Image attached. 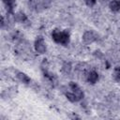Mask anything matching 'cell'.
Listing matches in <instances>:
<instances>
[{
  "instance_id": "obj_3",
  "label": "cell",
  "mask_w": 120,
  "mask_h": 120,
  "mask_svg": "<svg viewBox=\"0 0 120 120\" xmlns=\"http://www.w3.org/2000/svg\"><path fill=\"white\" fill-rule=\"evenodd\" d=\"M35 49L39 53L45 52V51H46V45H45L44 39L41 37H38L36 39V41H35Z\"/></svg>"
},
{
  "instance_id": "obj_7",
  "label": "cell",
  "mask_w": 120,
  "mask_h": 120,
  "mask_svg": "<svg viewBox=\"0 0 120 120\" xmlns=\"http://www.w3.org/2000/svg\"><path fill=\"white\" fill-rule=\"evenodd\" d=\"M110 8L112 11H118L120 9V2L117 0H113L110 3Z\"/></svg>"
},
{
  "instance_id": "obj_13",
  "label": "cell",
  "mask_w": 120,
  "mask_h": 120,
  "mask_svg": "<svg viewBox=\"0 0 120 120\" xmlns=\"http://www.w3.org/2000/svg\"><path fill=\"white\" fill-rule=\"evenodd\" d=\"M96 3V0H86V4L88 6H93Z\"/></svg>"
},
{
  "instance_id": "obj_4",
  "label": "cell",
  "mask_w": 120,
  "mask_h": 120,
  "mask_svg": "<svg viewBox=\"0 0 120 120\" xmlns=\"http://www.w3.org/2000/svg\"><path fill=\"white\" fill-rule=\"evenodd\" d=\"M82 39H83L84 42H86V43H91V42H93V41H95V40L97 39V36H96V34H95L94 32H92V31H87V32L84 33V35H83V37H82Z\"/></svg>"
},
{
  "instance_id": "obj_8",
  "label": "cell",
  "mask_w": 120,
  "mask_h": 120,
  "mask_svg": "<svg viewBox=\"0 0 120 120\" xmlns=\"http://www.w3.org/2000/svg\"><path fill=\"white\" fill-rule=\"evenodd\" d=\"M3 2L6 4V6H7L8 11L11 12L12 9H13V7H14V5H15V0H3Z\"/></svg>"
},
{
  "instance_id": "obj_5",
  "label": "cell",
  "mask_w": 120,
  "mask_h": 120,
  "mask_svg": "<svg viewBox=\"0 0 120 120\" xmlns=\"http://www.w3.org/2000/svg\"><path fill=\"white\" fill-rule=\"evenodd\" d=\"M87 79H88V82H89L95 83V82L98 81V74L96 71H91V72L88 74Z\"/></svg>"
},
{
  "instance_id": "obj_6",
  "label": "cell",
  "mask_w": 120,
  "mask_h": 120,
  "mask_svg": "<svg viewBox=\"0 0 120 120\" xmlns=\"http://www.w3.org/2000/svg\"><path fill=\"white\" fill-rule=\"evenodd\" d=\"M17 77H18V79H19L21 82H24V83H28V82H30V78H29L26 74H24V73H22V72H19L18 75H17Z\"/></svg>"
},
{
  "instance_id": "obj_10",
  "label": "cell",
  "mask_w": 120,
  "mask_h": 120,
  "mask_svg": "<svg viewBox=\"0 0 120 120\" xmlns=\"http://www.w3.org/2000/svg\"><path fill=\"white\" fill-rule=\"evenodd\" d=\"M66 97L68 98V100H70V101H72V102L77 101V99H76V98H75V96H74L73 93H69V92H68V93H66Z\"/></svg>"
},
{
  "instance_id": "obj_9",
  "label": "cell",
  "mask_w": 120,
  "mask_h": 120,
  "mask_svg": "<svg viewBox=\"0 0 120 120\" xmlns=\"http://www.w3.org/2000/svg\"><path fill=\"white\" fill-rule=\"evenodd\" d=\"M16 20L18 21V22H23V21H25L26 20V16L23 14V13H17L16 14Z\"/></svg>"
},
{
  "instance_id": "obj_11",
  "label": "cell",
  "mask_w": 120,
  "mask_h": 120,
  "mask_svg": "<svg viewBox=\"0 0 120 120\" xmlns=\"http://www.w3.org/2000/svg\"><path fill=\"white\" fill-rule=\"evenodd\" d=\"M114 77L117 81H120V68H115L114 69Z\"/></svg>"
},
{
  "instance_id": "obj_1",
  "label": "cell",
  "mask_w": 120,
  "mask_h": 120,
  "mask_svg": "<svg viewBox=\"0 0 120 120\" xmlns=\"http://www.w3.org/2000/svg\"><path fill=\"white\" fill-rule=\"evenodd\" d=\"M52 39L57 42V43H60V44H67L69 40V35L68 33L67 32H60L58 30H54L52 34Z\"/></svg>"
},
{
  "instance_id": "obj_2",
  "label": "cell",
  "mask_w": 120,
  "mask_h": 120,
  "mask_svg": "<svg viewBox=\"0 0 120 120\" xmlns=\"http://www.w3.org/2000/svg\"><path fill=\"white\" fill-rule=\"evenodd\" d=\"M69 87L71 88L72 93L74 94V96H75L77 101H78V100H81V99L83 98V93H82V91L81 90V88H80L75 82H71L69 83Z\"/></svg>"
},
{
  "instance_id": "obj_12",
  "label": "cell",
  "mask_w": 120,
  "mask_h": 120,
  "mask_svg": "<svg viewBox=\"0 0 120 120\" xmlns=\"http://www.w3.org/2000/svg\"><path fill=\"white\" fill-rule=\"evenodd\" d=\"M63 69H64L66 72H69V70H70V65H69V64H66V65L64 66Z\"/></svg>"
}]
</instances>
